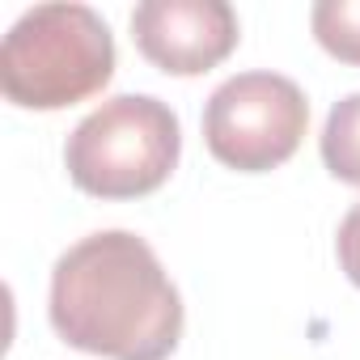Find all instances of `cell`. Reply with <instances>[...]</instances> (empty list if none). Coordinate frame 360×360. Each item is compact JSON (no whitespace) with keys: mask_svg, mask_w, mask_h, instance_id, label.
Instances as JSON below:
<instances>
[{"mask_svg":"<svg viewBox=\"0 0 360 360\" xmlns=\"http://www.w3.org/2000/svg\"><path fill=\"white\" fill-rule=\"evenodd\" d=\"M309 26L335 60L360 64V0H318Z\"/></svg>","mask_w":360,"mask_h":360,"instance_id":"7","label":"cell"},{"mask_svg":"<svg viewBox=\"0 0 360 360\" xmlns=\"http://www.w3.org/2000/svg\"><path fill=\"white\" fill-rule=\"evenodd\" d=\"M335 255H339L343 276L360 288V204H352V212L343 217L339 238H335Z\"/></svg>","mask_w":360,"mask_h":360,"instance_id":"8","label":"cell"},{"mask_svg":"<svg viewBox=\"0 0 360 360\" xmlns=\"http://www.w3.org/2000/svg\"><path fill=\"white\" fill-rule=\"evenodd\" d=\"M131 39L161 72L195 77L238 47V13L225 0H144L131 13Z\"/></svg>","mask_w":360,"mask_h":360,"instance_id":"5","label":"cell"},{"mask_svg":"<svg viewBox=\"0 0 360 360\" xmlns=\"http://www.w3.org/2000/svg\"><path fill=\"white\" fill-rule=\"evenodd\" d=\"M309 127V102L297 81L280 72H238L204 106L208 153L238 169L263 174L284 165Z\"/></svg>","mask_w":360,"mask_h":360,"instance_id":"4","label":"cell"},{"mask_svg":"<svg viewBox=\"0 0 360 360\" xmlns=\"http://www.w3.org/2000/svg\"><path fill=\"white\" fill-rule=\"evenodd\" d=\"M47 309L68 347L106 360H165L183 339V297L153 246L127 229H102L64 250Z\"/></svg>","mask_w":360,"mask_h":360,"instance_id":"1","label":"cell"},{"mask_svg":"<svg viewBox=\"0 0 360 360\" xmlns=\"http://www.w3.org/2000/svg\"><path fill=\"white\" fill-rule=\"evenodd\" d=\"M178 148V115L161 98L119 94L72 127L64 165L85 195L140 200L174 174Z\"/></svg>","mask_w":360,"mask_h":360,"instance_id":"3","label":"cell"},{"mask_svg":"<svg viewBox=\"0 0 360 360\" xmlns=\"http://www.w3.org/2000/svg\"><path fill=\"white\" fill-rule=\"evenodd\" d=\"M115 72L110 26L89 5H34L0 43V89L26 110H64L94 98Z\"/></svg>","mask_w":360,"mask_h":360,"instance_id":"2","label":"cell"},{"mask_svg":"<svg viewBox=\"0 0 360 360\" xmlns=\"http://www.w3.org/2000/svg\"><path fill=\"white\" fill-rule=\"evenodd\" d=\"M322 161L339 183L360 187V94L335 102L322 127Z\"/></svg>","mask_w":360,"mask_h":360,"instance_id":"6","label":"cell"}]
</instances>
